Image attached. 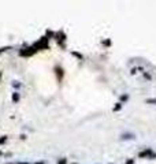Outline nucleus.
I'll return each instance as SVG.
<instances>
[{
	"instance_id": "obj_1",
	"label": "nucleus",
	"mask_w": 156,
	"mask_h": 164,
	"mask_svg": "<svg viewBox=\"0 0 156 164\" xmlns=\"http://www.w3.org/2000/svg\"><path fill=\"white\" fill-rule=\"evenodd\" d=\"M34 48H36V51H37V48L47 49V48H48V39H47V37H42L40 41H37L36 44H34Z\"/></svg>"
},
{
	"instance_id": "obj_2",
	"label": "nucleus",
	"mask_w": 156,
	"mask_h": 164,
	"mask_svg": "<svg viewBox=\"0 0 156 164\" xmlns=\"http://www.w3.org/2000/svg\"><path fill=\"white\" fill-rule=\"evenodd\" d=\"M36 52V48L34 47H30V48H25V49H21L19 55L21 56H32L33 53Z\"/></svg>"
},
{
	"instance_id": "obj_3",
	"label": "nucleus",
	"mask_w": 156,
	"mask_h": 164,
	"mask_svg": "<svg viewBox=\"0 0 156 164\" xmlns=\"http://www.w3.org/2000/svg\"><path fill=\"white\" fill-rule=\"evenodd\" d=\"M55 70H56V74H58V79L60 81V79H62V78H63V70H62V68H60V67H56Z\"/></svg>"
},
{
	"instance_id": "obj_4",
	"label": "nucleus",
	"mask_w": 156,
	"mask_h": 164,
	"mask_svg": "<svg viewBox=\"0 0 156 164\" xmlns=\"http://www.w3.org/2000/svg\"><path fill=\"white\" fill-rule=\"evenodd\" d=\"M149 154H152V152H151L149 149H146V151H144V152H141V153H140V157H144V156H149Z\"/></svg>"
},
{
	"instance_id": "obj_5",
	"label": "nucleus",
	"mask_w": 156,
	"mask_h": 164,
	"mask_svg": "<svg viewBox=\"0 0 156 164\" xmlns=\"http://www.w3.org/2000/svg\"><path fill=\"white\" fill-rule=\"evenodd\" d=\"M18 100H19V94H18V93H14V94H13V101H14V103H16Z\"/></svg>"
},
{
	"instance_id": "obj_6",
	"label": "nucleus",
	"mask_w": 156,
	"mask_h": 164,
	"mask_svg": "<svg viewBox=\"0 0 156 164\" xmlns=\"http://www.w3.org/2000/svg\"><path fill=\"white\" fill-rule=\"evenodd\" d=\"M6 141H7V137H6V135H3V137L0 138V145H1V144H4V142H6Z\"/></svg>"
},
{
	"instance_id": "obj_7",
	"label": "nucleus",
	"mask_w": 156,
	"mask_h": 164,
	"mask_svg": "<svg viewBox=\"0 0 156 164\" xmlns=\"http://www.w3.org/2000/svg\"><path fill=\"white\" fill-rule=\"evenodd\" d=\"M146 103H155L156 104V99H148L146 100Z\"/></svg>"
},
{
	"instance_id": "obj_8",
	"label": "nucleus",
	"mask_w": 156,
	"mask_h": 164,
	"mask_svg": "<svg viewBox=\"0 0 156 164\" xmlns=\"http://www.w3.org/2000/svg\"><path fill=\"white\" fill-rule=\"evenodd\" d=\"M58 164H67V160H66V159H62V160L59 161Z\"/></svg>"
},
{
	"instance_id": "obj_9",
	"label": "nucleus",
	"mask_w": 156,
	"mask_h": 164,
	"mask_svg": "<svg viewBox=\"0 0 156 164\" xmlns=\"http://www.w3.org/2000/svg\"><path fill=\"white\" fill-rule=\"evenodd\" d=\"M119 109H120V104H118V105L114 107V111H119Z\"/></svg>"
},
{
	"instance_id": "obj_10",
	"label": "nucleus",
	"mask_w": 156,
	"mask_h": 164,
	"mask_svg": "<svg viewBox=\"0 0 156 164\" xmlns=\"http://www.w3.org/2000/svg\"><path fill=\"white\" fill-rule=\"evenodd\" d=\"M120 100H122V101H125V100H127V96H122V97H120Z\"/></svg>"
},
{
	"instance_id": "obj_11",
	"label": "nucleus",
	"mask_w": 156,
	"mask_h": 164,
	"mask_svg": "<svg viewBox=\"0 0 156 164\" xmlns=\"http://www.w3.org/2000/svg\"><path fill=\"white\" fill-rule=\"evenodd\" d=\"M126 164H133V160H129V161H126Z\"/></svg>"
},
{
	"instance_id": "obj_12",
	"label": "nucleus",
	"mask_w": 156,
	"mask_h": 164,
	"mask_svg": "<svg viewBox=\"0 0 156 164\" xmlns=\"http://www.w3.org/2000/svg\"><path fill=\"white\" fill-rule=\"evenodd\" d=\"M18 164H29V163H18Z\"/></svg>"
},
{
	"instance_id": "obj_13",
	"label": "nucleus",
	"mask_w": 156,
	"mask_h": 164,
	"mask_svg": "<svg viewBox=\"0 0 156 164\" xmlns=\"http://www.w3.org/2000/svg\"><path fill=\"white\" fill-rule=\"evenodd\" d=\"M36 164H45V163H36Z\"/></svg>"
},
{
	"instance_id": "obj_14",
	"label": "nucleus",
	"mask_w": 156,
	"mask_h": 164,
	"mask_svg": "<svg viewBox=\"0 0 156 164\" xmlns=\"http://www.w3.org/2000/svg\"><path fill=\"white\" fill-rule=\"evenodd\" d=\"M0 154H1V152H0Z\"/></svg>"
}]
</instances>
